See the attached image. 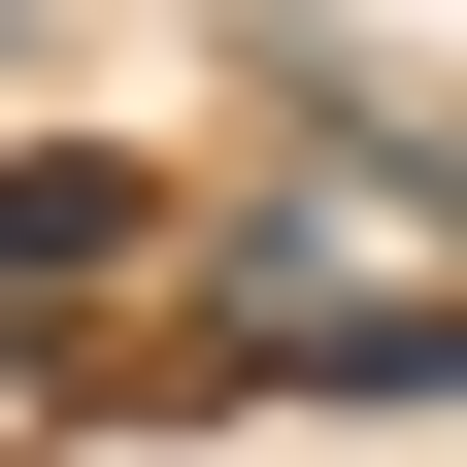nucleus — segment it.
<instances>
[{
    "label": "nucleus",
    "mask_w": 467,
    "mask_h": 467,
    "mask_svg": "<svg viewBox=\"0 0 467 467\" xmlns=\"http://www.w3.org/2000/svg\"><path fill=\"white\" fill-rule=\"evenodd\" d=\"M167 234V167H100V134H0V301H100Z\"/></svg>",
    "instance_id": "obj_1"
}]
</instances>
